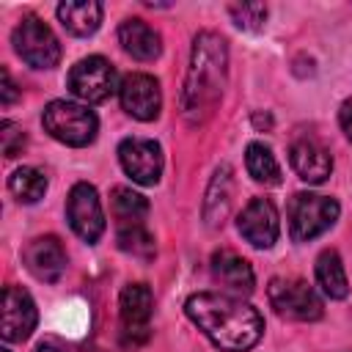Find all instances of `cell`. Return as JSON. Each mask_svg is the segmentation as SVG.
Here are the masks:
<instances>
[{
  "mask_svg": "<svg viewBox=\"0 0 352 352\" xmlns=\"http://www.w3.org/2000/svg\"><path fill=\"white\" fill-rule=\"evenodd\" d=\"M184 311L220 352H245L264 333L261 314L228 292H198L184 302Z\"/></svg>",
  "mask_w": 352,
  "mask_h": 352,
  "instance_id": "1",
  "label": "cell"
},
{
  "mask_svg": "<svg viewBox=\"0 0 352 352\" xmlns=\"http://www.w3.org/2000/svg\"><path fill=\"white\" fill-rule=\"evenodd\" d=\"M226 80H228L226 38L212 30L198 33L192 41V58H190V69L182 91V116L187 118V124L198 126L214 113L226 88Z\"/></svg>",
  "mask_w": 352,
  "mask_h": 352,
  "instance_id": "2",
  "label": "cell"
},
{
  "mask_svg": "<svg viewBox=\"0 0 352 352\" xmlns=\"http://www.w3.org/2000/svg\"><path fill=\"white\" fill-rule=\"evenodd\" d=\"M41 124L55 140L74 146V148L94 143L96 129H99V121L88 107L77 102H66V99L50 102L41 113Z\"/></svg>",
  "mask_w": 352,
  "mask_h": 352,
  "instance_id": "3",
  "label": "cell"
},
{
  "mask_svg": "<svg viewBox=\"0 0 352 352\" xmlns=\"http://www.w3.org/2000/svg\"><path fill=\"white\" fill-rule=\"evenodd\" d=\"M338 220V204L330 195L297 192L289 201V234L294 242H311Z\"/></svg>",
  "mask_w": 352,
  "mask_h": 352,
  "instance_id": "4",
  "label": "cell"
},
{
  "mask_svg": "<svg viewBox=\"0 0 352 352\" xmlns=\"http://www.w3.org/2000/svg\"><path fill=\"white\" fill-rule=\"evenodd\" d=\"M11 41H14L16 55L28 66H33V69H52L60 60V41H58V36L50 30V25H44L33 14L19 19V25L14 28Z\"/></svg>",
  "mask_w": 352,
  "mask_h": 352,
  "instance_id": "5",
  "label": "cell"
},
{
  "mask_svg": "<svg viewBox=\"0 0 352 352\" xmlns=\"http://www.w3.org/2000/svg\"><path fill=\"white\" fill-rule=\"evenodd\" d=\"M66 85L69 91L88 102V104H99V102H107L121 85H118V74L116 69L110 66V60L99 58V55H91V58H82L72 66L69 77H66Z\"/></svg>",
  "mask_w": 352,
  "mask_h": 352,
  "instance_id": "6",
  "label": "cell"
},
{
  "mask_svg": "<svg viewBox=\"0 0 352 352\" xmlns=\"http://www.w3.org/2000/svg\"><path fill=\"white\" fill-rule=\"evenodd\" d=\"M270 305L278 316L294 319V322H314L322 316V300L319 294L300 278H272L267 286Z\"/></svg>",
  "mask_w": 352,
  "mask_h": 352,
  "instance_id": "7",
  "label": "cell"
},
{
  "mask_svg": "<svg viewBox=\"0 0 352 352\" xmlns=\"http://www.w3.org/2000/svg\"><path fill=\"white\" fill-rule=\"evenodd\" d=\"M151 311H154V294L146 283H126L118 300V314H121V338L126 346H138L148 338V324H151Z\"/></svg>",
  "mask_w": 352,
  "mask_h": 352,
  "instance_id": "8",
  "label": "cell"
},
{
  "mask_svg": "<svg viewBox=\"0 0 352 352\" xmlns=\"http://www.w3.org/2000/svg\"><path fill=\"white\" fill-rule=\"evenodd\" d=\"M66 217H69L72 231L82 242L94 245L102 236V231H104V214H102L99 195H96V190L91 184L80 182V184L72 187V192L66 198Z\"/></svg>",
  "mask_w": 352,
  "mask_h": 352,
  "instance_id": "9",
  "label": "cell"
},
{
  "mask_svg": "<svg viewBox=\"0 0 352 352\" xmlns=\"http://www.w3.org/2000/svg\"><path fill=\"white\" fill-rule=\"evenodd\" d=\"M124 173L138 184H157L162 173V148L148 138H124L118 146Z\"/></svg>",
  "mask_w": 352,
  "mask_h": 352,
  "instance_id": "10",
  "label": "cell"
},
{
  "mask_svg": "<svg viewBox=\"0 0 352 352\" xmlns=\"http://www.w3.org/2000/svg\"><path fill=\"white\" fill-rule=\"evenodd\" d=\"M118 96H121V107L138 121H154L160 116L162 91L151 74H140V72L126 74L118 88Z\"/></svg>",
  "mask_w": 352,
  "mask_h": 352,
  "instance_id": "11",
  "label": "cell"
},
{
  "mask_svg": "<svg viewBox=\"0 0 352 352\" xmlns=\"http://www.w3.org/2000/svg\"><path fill=\"white\" fill-rule=\"evenodd\" d=\"M236 226H239V234H242L253 248L267 250V248L275 245L278 231H280L278 209H275V204H272L270 198H253V201L242 209Z\"/></svg>",
  "mask_w": 352,
  "mask_h": 352,
  "instance_id": "12",
  "label": "cell"
},
{
  "mask_svg": "<svg viewBox=\"0 0 352 352\" xmlns=\"http://www.w3.org/2000/svg\"><path fill=\"white\" fill-rule=\"evenodd\" d=\"M36 302L19 286H6L3 292V338L6 341H25L36 327Z\"/></svg>",
  "mask_w": 352,
  "mask_h": 352,
  "instance_id": "13",
  "label": "cell"
},
{
  "mask_svg": "<svg viewBox=\"0 0 352 352\" xmlns=\"http://www.w3.org/2000/svg\"><path fill=\"white\" fill-rule=\"evenodd\" d=\"M289 162L294 173L308 184H322L333 170L330 151L314 138H297L289 148Z\"/></svg>",
  "mask_w": 352,
  "mask_h": 352,
  "instance_id": "14",
  "label": "cell"
},
{
  "mask_svg": "<svg viewBox=\"0 0 352 352\" xmlns=\"http://www.w3.org/2000/svg\"><path fill=\"white\" fill-rule=\"evenodd\" d=\"M212 278L234 297H242V294H250L253 292V267L248 264V258H242L239 253L223 248V250H214L212 253Z\"/></svg>",
  "mask_w": 352,
  "mask_h": 352,
  "instance_id": "15",
  "label": "cell"
},
{
  "mask_svg": "<svg viewBox=\"0 0 352 352\" xmlns=\"http://www.w3.org/2000/svg\"><path fill=\"white\" fill-rule=\"evenodd\" d=\"M25 267L47 283H55L66 270V250L55 236H36L25 248Z\"/></svg>",
  "mask_w": 352,
  "mask_h": 352,
  "instance_id": "16",
  "label": "cell"
},
{
  "mask_svg": "<svg viewBox=\"0 0 352 352\" xmlns=\"http://www.w3.org/2000/svg\"><path fill=\"white\" fill-rule=\"evenodd\" d=\"M118 41L124 47V52H129L135 60H154L160 58L162 52V38L160 33L146 25L143 19L132 16V19H124L121 28H118Z\"/></svg>",
  "mask_w": 352,
  "mask_h": 352,
  "instance_id": "17",
  "label": "cell"
},
{
  "mask_svg": "<svg viewBox=\"0 0 352 352\" xmlns=\"http://www.w3.org/2000/svg\"><path fill=\"white\" fill-rule=\"evenodd\" d=\"M231 195H234V170L231 165H220L209 182L206 198H204V220L206 226L217 228L223 226L228 209H231Z\"/></svg>",
  "mask_w": 352,
  "mask_h": 352,
  "instance_id": "18",
  "label": "cell"
},
{
  "mask_svg": "<svg viewBox=\"0 0 352 352\" xmlns=\"http://www.w3.org/2000/svg\"><path fill=\"white\" fill-rule=\"evenodd\" d=\"M58 19L72 36H91L102 22V3L96 0H66L58 6Z\"/></svg>",
  "mask_w": 352,
  "mask_h": 352,
  "instance_id": "19",
  "label": "cell"
},
{
  "mask_svg": "<svg viewBox=\"0 0 352 352\" xmlns=\"http://www.w3.org/2000/svg\"><path fill=\"white\" fill-rule=\"evenodd\" d=\"M316 280H319V286H322V292H324L327 297H333V300L346 297L349 280H346L341 256H338L333 248H327V250L319 253V258H316Z\"/></svg>",
  "mask_w": 352,
  "mask_h": 352,
  "instance_id": "20",
  "label": "cell"
},
{
  "mask_svg": "<svg viewBox=\"0 0 352 352\" xmlns=\"http://www.w3.org/2000/svg\"><path fill=\"white\" fill-rule=\"evenodd\" d=\"M245 165H248V173L258 184H280V165H278L275 154L264 143H250L248 146Z\"/></svg>",
  "mask_w": 352,
  "mask_h": 352,
  "instance_id": "21",
  "label": "cell"
},
{
  "mask_svg": "<svg viewBox=\"0 0 352 352\" xmlns=\"http://www.w3.org/2000/svg\"><path fill=\"white\" fill-rule=\"evenodd\" d=\"M8 190L22 204H36L47 192V176L38 168H16L8 176Z\"/></svg>",
  "mask_w": 352,
  "mask_h": 352,
  "instance_id": "22",
  "label": "cell"
},
{
  "mask_svg": "<svg viewBox=\"0 0 352 352\" xmlns=\"http://www.w3.org/2000/svg\"><path fill=\"white\" fill-rule=\"evenodd\" d=\"M113 214L118 220V226H135L143 223L148 214V201L138 192H132L129 187H116L113 190Z\"/></svg>",
  "mask_w": 352,
  "mask_h": 352,
  "instance_id": "23",
  "label": "cell"
},
{
  "mask_svg": "<svg viewBox=\"0 0 352 352\" xmlns=\"http://www.w3.org/2000/svg\"><path fill=\"white\" fill-rule=\"evenodd\" d=\"M116 239H118V248L124 253H132L138 258H151L154 256V236L148 234V228L143 223H135V226H118L116 231Z\"/></svg>",
  "mask_w": 352,
  "mask_h": 352,
  "instance_id": "24",
  "label": "cell"
},
{
  "mask_svg": "<svg viewBox=\"0 0 352 352\" xmlns=\"http://www.w3.org/2000/svg\"><path fill=\"white\" fill-rule=\"evenodd\" d=\"M228 14H231L236 28L258 30V28H264L267 6L264 3H234V6H228Z\"/></svg>",
  "mask_w": 352,
  "mask_h": 352,
  "instance_id": "25",
  "label": "cell"
},
{
  "mask_svg": "<svg viewBox=\"0 0 352 352\" xmlns=\"http://www.w3.org/2000/svg\"><path fill=\"white\" fill-rule=\"evenodd\" d=\"M0 135H3V154L6 157L22 154V148H25V132H22V126H16L14 121H3Z\"/></svg>",
  "mask_w": 352,
  "mask_h": 352,
  "instance_id": "26",
  "label": "cell"
},
{
  "mask_svg": "<svg viewBox=\"0 0 352 352\" xmlns=\"http://www.w3.org/2000/svg\"><path fill=\"white\" fill-rule=\"evenodd\" d=\"M338 124H341L344 135L352 140V99H346V102L341 104V110H338Z\"/></svg>",
  "mask_w": 352,
  "mask_h": 352,
  "instance_id": "27",
  "label": "cell"
},
{
  "mask_svg": "<svg viewBox=\"0 0 352 352\" xmlns=\"http://www.w3.org/2000/svg\"><path fill=\"white\" fill-rule=\"evenodd\" d=\"M14 99H16V88H14L11 77H8V72L3 69V107H8Z\"/></svg>",
  "mask_w": 352,
  "mask_h": 352,
  "instance_id": "28",
  "label": "cell"
},
{
  "mask_svg": "<svg viewBox=\"0 0 352 352\" xmlns=\"http://www.w3.org/2000/svg\"><path fill=\"white\" fill-rule=\"evenodd\" d=\"M36 352H63L60 346H55V344H38L36 346Z\"/></svg>",
  "mask_w": 352,
  "mask_h": 352,
  "instance_id": "29",
  "label": "cell"
},
{
  "mask_svg": "<svg viewBox=\"0 0 352 352\" xmlns=\"http://www.w3.org/2000/svg\"><path fill=\"white\" fill-rule=\"evenodd\" d=\"M0 352H8V349H0Z\"/></svg>",
  "mask_w": 352,
  "mask_h": 352,
  "instance_id": "30",
  "label": "cell"
}]
</instances>
